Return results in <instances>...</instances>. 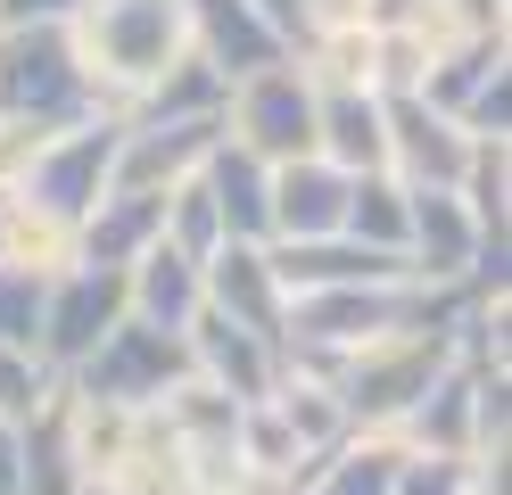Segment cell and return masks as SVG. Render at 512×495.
<instances>
[{
    "label": "cell",
    "mask_w": 512,
    "mask_h": 495,
    "mask_svg": "<svg viewBox=\"0 0 512 495\" xmlns=\"http://www.w3.org/2000/svg\"><path fill=\"white\" fill-rule=\"evenodd\" d=\"M67 42L83 58V83L100 116H133V99L190 50V9L182 0H83L67 17Z\"/></svg>",
    "instance_id": "obj_1"
},
{
    "label": "cell",
    "mask_w": 512,
    "mask_h": 495,
    "mask_svg": "<svg viewBox=\"0 0 512 495\" xmlns=\"http://www.w3.org/2000/svg\"><path fill=\"white\" fill-rule=\"evenodd\" d=\"M463 297H471V289H455L438 314L389 330V339L356 347V355L331 372V396H339L347 429H380V438H397V421H405V413L463 363V355H455V314H463Z\"/></svg>",
    "instance_id": "obj_2"
},
{
    "label": "cell",
    "mask_w": 512,
    "mask_h": 495,
    "mask_svg": "<svg viewBox=\"0 0 512 495\" xmlns=\"http://www.w3.org/2000/svg\"><path fill=\"white\" fill-rule=\"evenodd\" d=\"M0 116H25L42 132H67V124L100 116L67 25H0Z\"/></svg>",
    "instance_id": "obj_3"
},
{
    "label": "cell",
    "mask_w": 512,
    "mask_h": 495,
    "mask_svg": "<svg viewBox=\"0 0 512 495\" xmlns=\"http://www.w3.org/2000/svg\"><path fill=\"white\" fill-rule=\"evenodd\" d=\"M223 141L248 149L256 165H298L314 157V83L298 58L265 66V75L232 83V99H223Z\"/></svg>",
    "instance_id": "obj_4"
},
{
    "label": "cell",
    "mask_w": 512,
    "mask_h": 495,
    "mask_svg": "<svg viewBox=\"0 0 512 495\" xmlns=\"http://www.w3.org/2000/svg\"><path fill=\"white\" fill-rule=\"evenodd\" d=\"M190 380V347L174 339V330H149V322H133L124 314L100 347H91L83 363L58 388H75V396H100V405H133V413H149L166 388H182Z\"/></svg>",
    "instance_id": "obj_5"
},
{
    "label": "cell",
    "mask_w": 512,
    "mask_h": 495,
    "mask_svg": "<svg viewBox=\"0 0 512 495\" xmlns=\"http://www.w3.org/2000/svg\"><path fill=\"white\" fill-rule=\"evenodd\" d=\"M116 116H91V124H67L50 132V149L34 157V174L17 182V198H34V207H50L58 223H83L100 198L116 190Z\"/></svg>",
    "instance_id": "obj_6"
},
{
    "label": "cell",
    "mask_w": 512,
    "mask_h": 495,
    "mask_svg": "<svg viewBox=\"0 0 512 495\" xmlns=\"http://www.w3.org/2000/svg\"><path fill=\"white\" fill-rule=\"evenodd\" d=\"M133 314L124 306V273H100V264H67V273H50V289H42V363L58 380L75 372V363L108 339V330Z\"/></svg>",
    "instance_id": "obj_7"
},
{
    "label": "cell",
    "mask_w": 512,
    "mask_h": 495,
    "mask_svg": "<svg viewBox=\"0 0 512 495\" xmlns=\"http://www.w3.org/2000/svg\"><path fill=\"white\" fill-rule=\"evenodd\" d=\"M380 132H389V157H380L389 182H405V190H455L463 182L471 132L455 116L422 108V99H380Z\"/></svg>",
    "instance_id": "obj_8"
},
{
    "label": "cell",
    "mask_w": 512,
    "mask_h": 495,
    "mask_svg": "<svg viewBox=\"0 0 512 495\" xmlns=\"http://www.w3.org/2000/svg\"><path fill=\"white\" fill-rule=\"evenodd\" d=\"M182 347H190V372H199L207 388H223L232 405H265V396L281 388V347L256 339V330H240V322H223V314H207V306L182 330Z\"/></svg>",
    "instance_id": "obj_9"
},
{
    "label": "cell",
    "mask_w": 512,
    "mask_h": 495,
    "mask_svg": "<svg viewBox=\"0 0 512 495\" xmlns=\"http://www.w3.org/2000/svg\"><path fill=\"white\" fill-rule=\"evenodd\" d=\"M265 264L281 297H306V289H380V281H413L405 256H380L356 240H265Z\"/></svg>",
    "instance_id": "obj_10"
},
{
    "label": "cell",
    "mask_w": 512,
    "mask_h": 495,
    "mask_svg": "<svg viewBox=\"0 0 512 495\" xmlns=\"http://www.w3.org/2000/svg\"><path fill=\"white\" fill-rule=\"evenodd\" d=\"M199 281H207V314H223V322H240V330H256V339L281 347V314H290V297H281L265 248L223 240V248L199 264Z\"/></svg>",
    "instance_id": "obj_11"
},
{
    "label": "cell",
    "mask_w": 512,
    "mask_h": 495,
    "mask_svg": "<svg viewBox=\"0 0 512 495\" xmlns=\"http://www.w3.org/2000/svg\"><path fill=\"white\" fill-rule=\"evenodd\" d=\"M190 9V50H199L223 83H248V75H265V66L290 58V42L248 9V0H182Z\"/></svg>",
    "instance_id": "obj_12"
},
{
    "label": "cell",
    "mask_w": 512,
    "mask_h": 495,
    "mask_svg": "<svg viewBox=\"0 0 512 495\" xmlns=\"http://www.w3.org/2000/svg\"><path fill=\"white\" fill-rule=\"evenodd\" d=\"M166 231V190H108L100 207L75 223V264H100V273H133Z\"/></svg>",
    "instance_id": "obj_13"
},
{
    "label": "cell",
    "mask_w": 512,
    "mask_h": 495,
    "mask_svg": "<svg viewBox=\"0 0 512 495\" xmlns=\"http://www.w3.org/2000/svg\"><path fill=\"white\" fill-rule=\"evenodd\" d=\"M314 157L339 174H380L389 132H380V91L356 83H314Z\"/></svg>",
    "instance_id": "obj_14"
},
{
    "label": "cell",
    "mask_w": 512,
    "mask_h": 495,
    "mask_svg": "<svg viewBox=\"0 0 512 495\" xmlns=\"http://www.w3.org/2000/svg\"><path fill=\"white\" fill-rule=\"evenodd\" d=\"M347 182L356 174H339V165H323V157L273 165V240H339Z\"/></svg>",
    "instance_id": "obj_15"
},
{
    "label": "cell",
    "mask_w": 512,
    "mask_h": 495,
    "mask_svg": "<svg viewBox=\"0 0 512 495\" xmlns=\"http://www.w3.org/2000/svg\"><path fill=\"white\" fill-rule=\"evenodd\" d=\"M199 190L215 198L223 240H248V248H265V240H273V165H256L248 149L223 141V149L199 165Z\"/></svg>",
    "instance_id": "obj_16"
},
{
    "label": "cell",
    "mask_w": 512,
    "mask_h": 495,
    "mask_svg": "<svg viewBox=\"0 0 512 495\" xmlns=\"http://www.w3.org/2000/svg\"><path fill=\"white\" fill-rule=\"evenodd\" d=\"M124 306H133V322H149V330H182L199 322V306H207V281H199V264L190 256H174L166 240H157L133 273H124Z\"/></svg>",
    "instance_id": "obj_17"
},
{
    "label": "cell",
    "mask_w": 512,
    "mask_h": 495,
    "mask_svg": "<svg viewBox=\"0 0 512 495\" xmlns=\"http://www.w3.org/2000/svg\"><path fill=\"white\" fill-rule=\"evenodd\" d=\"M397 462H405L397 438H380V429H347V438L314 462L290 495H397Z\"/></svg>",
    "instance_id": "obj_18"
},
{
    "label": "cell",
    "mask_w": 512,
    "mask_h": 495,
    "mask_svg": "<svg viewBox=\"0 0 512 495\" xmlns=\"http://www.w3.org/2000/svg\"><path fill=\"white\" fill-rule=\"evenodd\" d=\"M223 99H232V83H223L199 50H182L166 75H157V83L133 99V116H124V124H190V116H223Z\"/></svg>",
    "instance_id": "obj_19"
},
{
    "label": "cell",
    "mask_w": 512,
    "mask_h": 495,
    "mask_svg": "<svg viewBox=\"0 0 512 495\" xmlns=\"http://www.w3.org/2000/svg\"><path fill=\"white\" fill-rule=\"evenodd\" d=\"M0 264H25V273H67L75 264V223H58L50 207H34V198H0Z\"/></svg>",
    "instance_id": "obj_20"
},
{
    "label": "cell",
    "mask_w": 512,
    "mask_h": 495,
    "mask_svg": "<svg viewBox=\"0 0 512 495\" xmlns=\"http://www.w3.org/2000/svg\"><path fill=\"white\" fill-rule=\"evenodd\" d=\"M339 240L380 248V256H405V182H389V174H356V182H347Z\"/></svg>",
    "instance_id": "obj_21"
},
{
    "label": "cell",
    "mask_w": 512,
    "mask_h": 495,
    "mask_svg": "<svg viewBox=\"0 0 512 495\" xmlns=\"http://www.w3.org/2000/svg\"><path fill=\"white\" fill-rule=\"evenodd\" d=\"M273 413L290 421V438H298V454H306V471L323 462L339 438H347V413H339V396L323 388V380H298V372H281V388H273ZM298 471V479H306Z\"/></svg>",
    "instance_id": "obj_22"
},
{
    "label": "cell",
    "mask_w": 512,
    "mask_h": 495,
    "mask_svg": "<svg viewBox=\"0 0 512 495\" xmlns=\"http://www.w3.org/2000/svg\"><path fill=\"white\" fill-rule=\"evenodd\" d=\"M157 240H166L174 256H190V264H207V256L223 248V223H215V198L199 190V174H190V182H174V190H166V231H157Z\"/></svg>",
    "instance_id": "obj_23"
},
{
    "label": "cell",
    "mask_w": 512,
    "mask_h": 495,
    "mask_svg": "<svg viewBox=\"0 0 512 495\" xmlns=\"http://www.w3.org/2000/svg\"><path fill=\"white\" fill-rule=\"evenodd\" d=\"M58 396V372L34 347H0V429H25Z\"/></svg>",
    "instance_id": "obj_24"
},
{
    "label": "cell",
    "mask_w": 512,
    "mask_h": 495,
    "mask_svg": "<svg viewBox=\"0 0 512 495\" xmlns=\"http://www.w3.org/2000/svg\"><path fill=\"white\" fill-rule=\"evenodd\" d=\"M42 273L0 264V347H42Z\"/></svg>",
    "instance_id": "obj_25"
},
{
    "label": "cell",
    "mask_w": 512,
    "mask_h": 495,
    "mask_svg": "<svg viewBox=\"0 0 512 495\" xmlns=\"http://www.w3.org/2000/svg\"><path fill=\"white\" fill-rule=\"evenodd\" d=\"M397 495H479V471H471V454H405Z\"/></svg>",
    "instance_id": "obj_26"
},
{
    "label": "cell",
    "mask_w": 512,
    "mask_h": 495,
    "mask_svg": "<svg viewBox=\"0 0 512 495\" xmlns=\"http://www.w3.org/2000/svg\"><path fill=\"white\" fill-rule=\"evenodd\" d=\"M50 149V132L42 124H25V116H0V198H9L25 174H34V157Z\"/></svg>",
    "instance_id": "obj_27"
},
{
    "label": "cell",
    "mask_w": 512,
    "mask_h": 495,
    "mask_svg": "<svg viewBox=\"0 0 512 495\" xmlns=\"http://www.w3.org/2000/svg\"><path fill=\"white\" fill-rule=\"evenodd\" d=\"M248 9L265 17V25H273V33H281V42H290V50L306 42V25H314V0H248Z\"/></svg>",
    "instance_id": "obj_28"
},
{
    "label": "cell",
    "mask_w": 512,
    "mask_h": 495,
    "mask_svg": "<svg viewBox=\"0 0 512 495\" xmlns=\"http://www.w3.org/2000/svg\"><path fill=\"white\" fill-rule=\"evenodd\" d=\"M83 0H0V25H67Z\"/></svg>",
    "instance_id": "obj_29"
},
{
    "label": "cell",
    "mask_w": 512,
    "mask_h": 495,
    "mask_svg": "<svg viewBox=\"0 0 512 495\" xmlns=\"http://www.w3.org/2000/svg\"><path fill=\"white\" fill-rule=\"evenodd\" d=\"M0 495H17V429H0Z\"/></svg>",
    "instance_id": "obj_30"
}]
</instances>
